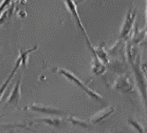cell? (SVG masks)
<instances>
[{"label":"cell","mask_w":147,"mask_h":133,"mask_svg":"<svg viewBox=\"0 0 147 133\" xmlns=\"http://www.w3.org/2000/svg\"><path fill=\"white\" fill-rule=\"evenodd\" d=\"M86 45L87 48L89 49V50L92 53V63H91V71L93 72L94 75H100V74H102L105 71L106 69V66L102 63L101 60H100L97 55L95 54L94 52V49H93L92 45L90 44V41H89V38L88 37H86Z\"/></svg>","instance_id":"277c9868"},{"label":"cell","mask_w":147,"mask_h":133,"mask_svg":"<svg viewBox=\"0 0 147 133\" xmlns=\"http://www.w3.org/2000/svg\"><path fill=\"white\" fill-rule=\"evenodd\" d=\"M65 120L62 117H44V118H36L32 123H44L48 126L60 128L65 124Z\"/></svg>","instance_id":"9c48e42d"},{"label":"cell","mask_w":147,"mask_h":133,"mask_svg":"<svg viewBox=\"0 0 147 133\" xmlns=\"http://www.w3.org/2000/svg\"><path fill=\"white\" fill-rule=\"evenodd\" d=\"M67 121L69 124H71L72 126H80V128H88L89 126H90L89 122L86 121V120H82V119L76 118V117H68V118H67Z\"/></svg>","instance_id":"8fae6325"},{"label":"cell","mask_w":147,"mask_h":133,"mask_svg":"<svg viewBox=\"0 0 147 133\" xmlns=\"http://www.w3.org/2000/svg\"><path fill=\"white\" fill-rule=\"evenodd\" d=\"M128 124H129V125L132 126L133 128H135L139 133H144V128H143V126L140 125V124L138 121H136V120L129 119V120H128Z\"/></svg>","instance_id":"7c38bea8"},{"label":"cell","mask_w":147,"mask_h":133,"mask_svg":"<svg viewBox=\"0 0 147 133\" xmlns=\"http://www.w3.org/2000/svg\"><path fill=\"white\" fill-rule=\"evenodd\" d=\"M52 71H55V72H57V73H59V74L65 76V77L67 78V80H69L70 82H72L73 84L77 85L78 87H80L84 91V92H86L90 98H91V99L96 101V102L102 103V104L106 102V100L102 96L101 94H99L98 92H96V91H94L93 90H91L90 88L87 87V86L84 85L82 82V80H80V79L78 78L75 74H73L71 71H67V69H60V68H54V69H52Z\"/></svg>","instance_id":"6da1fadb"},{"label":"cell","mask_w":147,"mask_h":133,"mask_svg":"<svg viewBox=\"0 0 147 133\" xmlns=\"http://www.w3.org/2000/svg\"><path fill=\"white\" fill-rule=\"evenodd\" d=\"M24 110H26V111H33V112H38L42 114H47V115H51V116L67 115V113L65 111L56 109V107H45V106H41V105H36V104H32V105H30V106L25 107Z\"/></svg>","instance_id":"3957f363"},{"label":"cell","mask_w":147,"mask_h":133,"mask_svg":"<svg viewBox=\"0 0 147 133\" xmlns=\"http://www.w3.org/2000/svg\"><path fill=\"white\" fill-rule=\"evenodd\" d=\"M137 16V11L136 10H133L132 8H130L127 11V14L125 15V18H124L123 24L121 26V34L120 37L121 40L126 39L128 35L130 34V31L132 30V28L135 24V19Z\"/></svg>","instance_id":"7a4b0ae2"},{"label":"cell","mask_w":147,"mask_h":133,"mask_svg":"<svg viewBox=\"0 0 147 133\" xmlns=\"http://www.w3.org/2000/svg\"><path fill=\"white\" fill-rule=\"evenodd\" d=\"M106 133H117V132H106Z\"/></svg>","instance_id":"9a60e30c"},{"label":"cell","mask_w":147,"mask_h":133,"mask_svg":"<svg viewBox=\"0 0 147 133\" xmlns=\"http://www.w3.org/2000/svg\"><path fill=\"white\" fill-rule=\"evenodd\" d=\"M83 1H84V0H77V1H76V2H75V4H76V5H77V4H79V3H81V2H83Z\"/></svg>","instance_id":"5bb4252c"},{"label":"cell","mask_w":147,"mask_h":133,"mask_svg":"<svg viewBox=\"0 0 147 133\" xmlns=\"http://www.w3.org/2000/svg\"><path fill=\"white\" fill-rule=\"evenodd\" d=\"M21 66H22L21 59H20V57L18 56V58H17V60H16V62H15L13 69H11V71L10 75L8 76V78L6 79V81L2 84L1 87H0V100H1V98H2V96H3V94H4V92L6 91V90H7V88L9 87V84L11 83V79L13 78V75L15 74V72H16V71H18V69H19V68H20Z\"/></svg>","instance_id":"30bf717a"},{"label":"cell","mask_w":147,"mask_h":133,"mask_svg":"<svg viewBox=\"0 0 147 133\" xmlns=\"http://www.w3.org/2000/svg\"><path fill=\"white\" fill-rule=\"evenodd\" d=\"M114 110H115V107H111V106L99 110L98 112L95 113L94 115H92L89 118V124L90 125H96V124L104 121L105 119H106L107 117H109L114 112Z\"/></svg>","instance_id":"ba28073f"},{"label":"cell","mask_w":147,"mask_h":133,"mask_svg":"<svg viewBox=\"0 0 147 133\" xmlns=\"http://www.w3.org/2000/svg\"><path fill=\"white\" fill-rule=\"evenodd\" d=\"M11 0H3L2 1L1 5H0V16H1V14L6 10V8L11 4Z\"/></svg>","instance_id":"4fadbf2b"},{"label":"cell","mask_w":147,"mask_h":133,"mask_svg":"<svg viewBox=\"0 0 147 133\" xmlns=\"http://www.w3.org/2000/svg\"><path fill=\"white\" fill-rule=\"evenodd\" d=\"M65 1V7L68 10V12H70V14L72 15V17L74 19L75 23H76L78 29L81 31V33H82L84 37H87V33H86V29H84V25L82 23V21H81V18H80V15L78 14V11H77V5L75 4V2L73 0H64Z\"/></svg>","instance_id":"5b68a950"},{"label":"cell","mask_w":147,"mask_h":133,"mask_svg":"<svg viewBox=\"0 0 147 133\" xmlns=\"http://www.w3.org/2000/svg\"><path fill=\"white\" fill-rule=\"evenodd\" d=\"M113 88L116 90L120 91L121 93H131L133 92V87L131 85L129 78L126 75H121L117 78V80L114 82V84L112 85Z\"/></svg>","instance_id":"8992f818"},{"label":"cell","mask_w":147,"mask_h":133,"mask_svg":"<svg viewBox=\"0 0 147 133\" xmlns=\"http://www.w3.org/2000/svg\"><path fill=\"white\" fill-rule=\"evenodd\" d=\"M21 99V76L17 79V82L13 86V88L11 91L10 95H9L8 99L6 100L5 107L9 106V105H18L19 101Z\"/></svg>","instance_id":"52a82bcc"},{"label":"cell","mask_w":147,"mask_h":133,"mask_svg":"<svg viewBox=\"0 0 147 133\" xmlns=\"http://www.w3.org/2000/svg\"><path fill=\"white\" fill-rule=\"evenodd\" d=\"M9 133H13V131H12V130H11L10 132H9Z\"/></svg>","instance_id":"2e32d148"}]
</instances>
